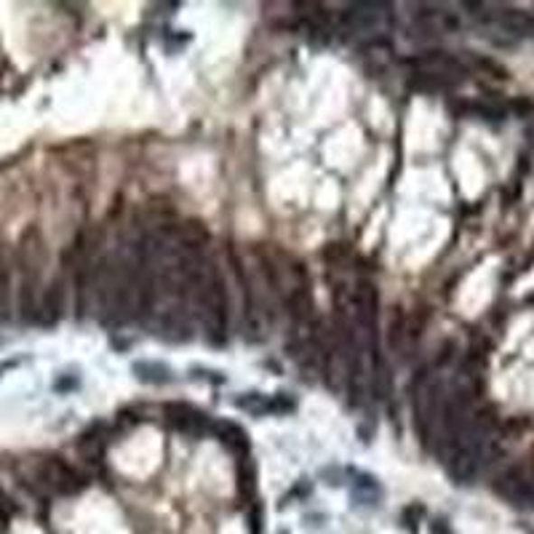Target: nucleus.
Wrapping results in <instances>:
<instances>
[{
    "mask_svg": "<svg viewBox=\"0 0 534 534\" xmlns=\"http://www.w3.org/2000/svg\"><path fill=\"white\" fill-rule=\"evenodd\" d=\"M444 409V401H441V382L436 379H422L419 390L415 396V422H417V433L422 436V441H430L433 436V427L438 422V415Z\"/></svg>",
    "mask_w": 534,
    "mask_h": 534,
    "instance_id": "nucleus-1",
    "label": "nucleus"
},
{
    "mask_svg": "<svg viewBox=\"0 0 534 534\" xmlns=\"http://www.w3.org/2000/svg\"><path fill=\"white\" fill-rule=\"evenodd\" d=\"M494 492L500 497H505L511 505H521V508L534 511V475L527 473L524 468H511L508 473L500 475L494 483Z\"/></svg>",
    "mask_w": 534,
    "mask_h": 534,
    "instance_id": "nucleus-2",
    "label": "nucleus"
},
{
    "mask_svg": "<svg viewBox=\"0 0 534 534\" xmlns=\"http://www.w3.org/2000/svg\"><path fill=\"white\" fill-rule=\"evenodd\" d=\"M388 11L382 3H356L351 5L345 14H342V24L348 33H356V35H363V33H379L385 24H388Z\"/></svg>",
    "mask_w": 534,
    "mask_h": 534,
    "instance_id": "nucleus-3",
    "label": "nucleus"
},
{
    "mask_svg": "<svg viewBox=\"0 0 534 534\" xmlns=\"http://www.w3.org/2000/svg\"><path fill=\"white\" fill-rule=\"evenodd\" d=\"M41 481L54 489L57 494H75L86 486L83 475L78 473L75 468H70L60 457H52L41 465Z\"/></svg>",
    "mask_w": 534,
    "mask_h": 534,
    "instance_id": "nucleus-4",
    "label": "nucleus"
},
{
    "mask_svg": "<svg viewBox=\"0 0 534 534\" xmlns=\"http://www.w3.org/2000/svg\"><path fill=\"white\" fill-rule=\"evenodd\" d=\"M166 419H169L177 430L187 433V436H201V433H206L209 427H214L209 415H203V412H198V409H192V407H187V404H169V407H166Z\"/></svg>",
    "mask_w": 534,
    "mask_h": 534,
    "instance_id": "nucleus-5",
    "label": "nucleus"
},
{
    "mask_svg": "<svg viewBox=\"0 0 534 534\" xmlns=\"http://www.w3.org/2000/svg\"><path fill=\"white\" fill-rule=\"evenodd\" d=\"M64 310V284L54 281L43 295H41V307H38V321L43 326H54L61 318Z\"/></svg>",
    "mask_w": 534,
    "mask_h": 534,
    "instance_id": "nucleus-6",
    "label": "nucleus"
},
{
    "mask_svg": "<svg viewBox=\"0 0 534 534\" xmlns=\"http://www.w3.org/2000/svg\"><path fill=\"white\" fill-rule=\"evenodd\" d=\"M214 430H217V436L222 438V444L230 452H236L240 460H246V454H248V438H246V433L238 427L236 422H220V425H214Z\"/></svg>",
    "mask_w": 534,
    "mask_h": 534,
    "instance_id": "nucleus-7",
    "label": "nucleus"
},
{
    "mask_svg": "<svg viewBox=\"0 0 534 534\" xmlns=\"http://www.w3.org/2000/svg\"><path fill=\"white\" fill-rule=\"evenodd\" d=\"M11 307V262L5 246L0 243V315H8Z\"/></svg>",
    "mask_w": 534,
    "mask_h": 534,
    "instance_id": "nucleus-8",
    "label": "nucleus"
}]
</instances>
